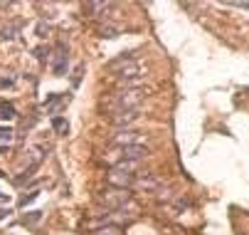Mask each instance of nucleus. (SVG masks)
<instances>
[{
  "label": "nucleus",
  "instance_id": "1",
  "mask_svg": "<svg viewBox=\"0 0 249 235\" xmlns=\"http://www.w3.org/2000/svg\"><path fill=\"white\" fill-rule=\"evenodd\" d=\"M143 99V89H133V87H126V89H119L114 92L109 99L104 102V109L109 114H121V112H128V109H136Z\"/></svg>",
  "mask_w": 249,
  "mask_h": 235
},
{
  "label": "nucleus",
  "instance_id": "2",
  "mask_svg": "<svg viewBox=\"0 0 249 235\" xmlns=\"http://www.w3.org/2000/svg\"><path fill=\"white\" fill-rule=\"evenodd\" d=\"M109 70L121 79V84H128V79H133V77L141 72V67H138V62H136V59L121 57V59H116V62H111V64H109Z\"/></svg>",
  "mask_w": 249,
  "mask_h": 235
},
{
  "label": "nucleus",
  "instance_id": "3",
  "mask_svg": "<svg viewBox=\"0 0 249 235\" xmlns=\"http://www.w3.org/2000/svg\"><path fill=\"white\" fill-rule=\"evenodd\" d=\"M131 200V193L128 191H119V188H111V191H106L99 196V203L106 206V211H119L124 208L126 203Z\"/></svg>",
  "mask_w": 249,
  "mask_h": 235
},
{
  "label": "nucleus",
  "instance_id": "4",
  "mask_svg": "<svg viewBox=\"0 0 249 235\" xmlns=\"http://www.w3.org/2000/svg\"><path fill=\"white\" fill-rule=\"evenodd\" d=\"M136 176L128 174V171H121V169H114L111 166V171L106 174V183H109L111 188H119V191H128V186H133Z\"/></svg>",
  "mask_w": 249,
  "mask_h": 235
},
{
  "label": "nucleus",
  "instance_id": "5",
  "mask_svg": "<svg viewBox=\"0 0 249 235\" xmlns=\"http://www.w3.org/2000/svg\"><path fill=\"white\" fill-rule=\"evenodd\" d=\"M141 141H143V137H141L138 131H133V129H126V131L116 134V139H114L116 146H136V144H141Z\"/></svg>",
  "mask_w": 249,
  "mask_h": 235
},
{
  "label": "nucleus",
  "instance_id": "6",
  "mask_svg": "<svg viewBox=\"0 0 249 235\" xmlns=\"http://www.w3.org/2000/svg\"><path fill=\"white\" fill-rule=\"evenodd\" d=\"M133 186L141 188V191H158V188H160V181H158L156 176L146 174V176H138V178L133 181Z\"/></svg>",
  "mask_w": 249,
  "mask_h": 235
},
{
  "label": "nucleus",
  "instance_id": "7",
  "mask_svg": "<svg viewBox=\"0 0 249 235\" xmlns=\"http://www.w3.org/2000/svg\"><path fill=\"white\" fill-rule=\"evenodd\" d=\"M136 119H138V109H128V112H121V114L111 117V121H114L116 126H124V124H133Z\"/></svg>",
  "mask_w": 249,
  "mask_h": 235
},
{
  "label": "nucleus",
  "instance_id": "8",
  "mask_svg": "<svg viewBox=\"0 0 249 235\" xmlns=\"http://www.w3.org/2000/svg\"><path fill=\"white\" fill-rule=\"evenodd\" d=\"M64 59H67V55H64V47L59 45V47L54 50V55H52V64H54V72H57V75L64 72Z\"/></svg>",
  "mask_w": 249,
  "mask_h": 235
},
{
  "label": "nucleus",
  "instance_id": "9",
  "mask_svg": "<svg viewBox=\"0 0 249 235\" xmlns=\"http://www.w3.org/2000/svg\"><path fill=\"white\" fill-rule=\"evenodd\" d=\"M15 117V107L13 104H8V102H0V119H13Z\"/></svg>",
  "mask_w": 249,
  "mask_h": 235
},
{
  "label": "nucleus",
  "instance_id": "10",
  "mask_svg": "<svg viewBox=\"0 0 249 235\" xmlns=\"http://www.w3.org/2000/svg\"><path fill=\"white\" fill-rule=\"evenodd\" d=\"M94 235H121V228L119 225H101V228H96Z\"/></svg>",
  "mask_w": 249,
  "mask_h": 235
},
{
  "label": "nucleus",
  "instance_id": "11",
  "mask_svg": "<svg viewBox=\"0 0 249 235\" xmlns=\"http://www.w3.org/2000/svg\"><path fill=\"white\" fill-rule=\"evenodd\" d=\"M10 141H13V134L10 131H0V149L10 146Z\"/></svg>",
  "mask_w": 249,
  "mask_h": 235
},
{
  "label": "nucleus",
  "instance_id": "12",
  "mask_svg": "<svg viewBox=\"0 0 249 235\" xmlns=\"http://www.w3.org/2000/svg\"><path fill=\"white\" fill-rule=\"evenodd\" d=\"M52 126H54V129H57V131H64V129H67V121H64V119H59V117H57V119H54V121H52Z\"/></svg>",
  "mask_w": 249,
  "mask_h": 235
}]
</instances>
